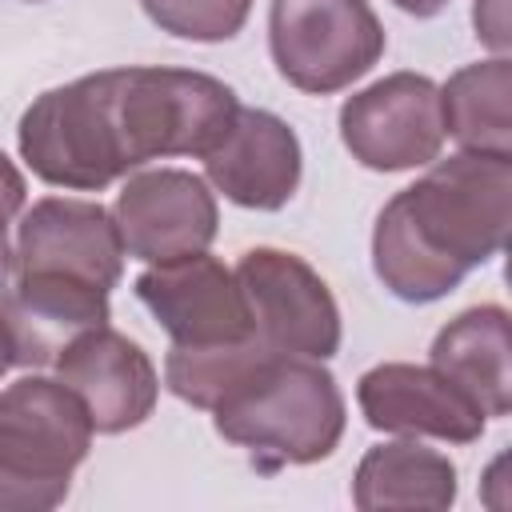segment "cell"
<instances>
[{
	"label": "cell",
	"mask_w": 512,
	"mask_h": 512,
	"mask_svg": "<svg viewBox=\"0 0 512 512\" xmlns=\"http://www.w3.org/2000/svg\"><path fill=\"white\" fill-rule=\"evenodd\" d=\"M216 432L252 452L264 472L328 460L344 436L336 376L308 356L260 352L208 408Z\"/></svg>",
	"instance_id": "obj_4"
},
{
	"label": "cell",
	"mask_w": 512,
	"mask_h": 512,
	"mask_svg": "<svg viewBox=\"0 0 512 512\" xmlns=\"http://www.w3.org/2000/svg\"><path fill=\"white\" fill-rule=\"evenodd\" d=\"M236 112V92L208 72L104 68L40 92L20 116L16 148L44 184L100 192L148 160H204Z\"/></svg>",
	"instance_id": "obj_1"
},
{
	"label": "cell",
	"mask_w": 512,
	"mask_h": 512,
	"mask_svg": "<svg viewBox=\"0 0 512 512\" xmlns=\"http://www.w3.org/2000/svg\"><path fill=\"white\" fill-rule=\"evenodd\" d=\"M84 400L48 376L0 392V512H48L68 500L72 472L92 448Z\"/></svg>",
	"instance_id": "obj_5"
},
{
	"label": "cell",
	"mask_w": 512,
	"mask_h": 512,
	"mask_svg": "<svg viewBox=\"0 0 512 512\" xmlns=\"http://www.w3.org/2000/svg\"><path fill=\"white\" fill-rule=\"evenodd\" d=\"M252 336L268 352L328 360L340 348V308L320 272L284 248H248L236 264Z\"/></svg>",
	"instance_id": "obj_7"
},
{
	"label": "cell",
	"mask_w": 512,
	"mask_h": 512,
	"mask_svg": "<svg viewBox=\"0 0 512 512\" xmlns=\"http://www.w3.org/2000/svg\"><path fill=\"white\" fill-rule=\"evenodd\" d=\"M444 132L460 152L512 156V60L492 56L464 64L440 88Z\"/></svg>",
	"instance_id": "obj_16"
},
{
	"label": "cell",
	"mask_w": 512,
	"mask_h": 512,
	"mask_svg": "<svg viewBox=\"0 0 512 512\" xmlns=\"http://www.w3.org/2000/svg\"><path fill=\"white\" fill-rule=\"evenodd\" d=\"M124 256L144 264H168L192 252H208L216 240V196L204 176L184 168L132 172L112 208Z\"/></svg>",
	"instance_id": "obj_10"
},
{
	"label": "cell",
	"mask_w": 512,
	"mask_h": 512,
	"mask_svg": "<svg viewBox=\"0 0 512 512\" xmlns=\"http://www.w3.org/2000/svg\"><path fill=\"white\" fill-rule=\"evenodd\" d=\"M120 276L124 244L104 204L76 196L36 200L20 216L12 276L0 292V324L16 364H52L72 336L108 324Z\"/></svg>",
	"instance_id": "obj_3"
},
{
	"label": "cell",
	"mask_w": 512,
	"mask_h": 512,
	"mask_svg": "<svg viewBox=\"0 0 512 512\" xmlns=\"http://www.w3.org/2000/svg\"><path fill=\"white\" fill-rule=\"evenodd\" d=\"M472 24H476V40L484 48H492L496 56H508V0H476L472 4Z\"/></svg>",
	"instance_id": "obj_19"
},
{
	"label": "cell",
	"mask_w": 512,
	"mask_h": 512,
	"mask_svg": "<svg viewBox=\"0 0 512 512\" xmlns=\"http://www.w3.org/2000/svg\"><path fill=\"white\" fill-rule=\"evenodd\" d=\"M8 368H16V356H12V344H8V332H4V324H0V376H4Z\"/></svg>",
	"instance_id": "obj_21"
},
{
	"label": "cell",
	"mask_w": 512,
	"mask_h": 512,
	"mask_svg": "<svg viewBox=\"0 0 512 512\" xmlns=\"http://www.w3.org/2000/svg\"><path fill=\"white\" fill-rule=\"evenodd\" d=\"M356 404L376 432L472 444L484 436V408L432 364H376L356 380Z\"/></svg>",
	"instance_id": "obj_11"
},
{
	"label": "cell",
	"mask_w": 512,
	"mask_h": 512,
	"mask_svg": "<svg viewBox=\"0 0 512 512\" xmlns=\"http://www.w3.org/2000/svg\"><path fill=\"white\" fill-rule=\"evenodd\" d=\"M304 172L296 132L264 108H240L228 136L204 156V176L224 200L256 212H280Z\"/></svg>",
	"instance_id": "obj_13"
},
{
	"label": "cell",
	"mask_w": 512,
	"mask_h": 512,
	"mask_svg": "<svg viewBox=\"0 0 512 512\" xmlns=\"http://www.w3.org/2000/svg\"><path fill=\"white\" fill-rule=\"evenodd\" d=\"M140 8L168 36L220 44L248 24L252 0H140Z\"/></svg>",
	"instance_id": "obj_17"
},
{
	"label": "cell",
	"mask_w": 512,
	"mask_h": 512,
	"mask_svg": "<svg viewBox=\"0 0 512 512\" xmlns=\"http://www.w3.org/2000/svg\"><path fill=\"white\" fill-rule=\"evenodd\" d=\"M52 364H56V380H64L84 400L92 428L104 436L140 428L156 408L160 396L156 364L136 340H128L108 324L72 336Z\"/></svg>",
	"instance_id": "obj_12"
},
{
	"label": "cell",
	"mask_w": 512,
	"mask_h": 512,
	"mask_svg": "<svg viewBox=\"0 0 512 512\" xmlns=\"http://www.w3.org/2000/svg\"><path fill=\"white\" fill-rule=\"evenodd\" d=\"M432 368H440L456 388H464L484 416H508L512 408V328L500 304H480L448 320L432 348Z\"/></svg>",
	"instance_id": "obj_14"
},
{
	"label": "cell",
	"mask_w": 512,
	"mask_h": 512,
	"mask_svg": "<svg viewBox=\"0 0 512 512\" xmlns=\"http://www.w3.org/2000/svg\"><path fill=\"white\" fill-rule=\"evenodd\" d=\"M340 140L372 172H408L440 156L444 108L440 88L420 72H392L340 104Z\"/></svg>",
	"instance_id": "obj_8"
},
{
	"label": "cell",
	"mask_w": 512,
	"mask_h": 512,
	"mask_svg": "<svg viewBox=\"0 0 512 512\" xmlns=\"http://www.w3.org/2000/svg\"><path fill=\"white\" fill-rule=\"evenodd\" d=\"M136 296L176 348H224L256 340L236 272L208 252L148 264V272L136 276Z\"/></svg>",
	"instance_id": "obj_9"
},
{
	"label": "cell",
	"mask_w": 512,
	"mask_h": 512,
	"mask_svg": "<svg viewBox=\"0 0 512 512\" xmlns=\"http://www.w3.org/2000/svg\"><path fill=\"white\" fill-rule=\"evenodd\" d=\"M24 200H28V184L20 176V168L0 152V292L8 288V276H12V220L24 212Z\"/></svg>",
	"instance_id": "obj_18"
},
{
	"label": "cell",
	"mask_w": 512,
	"mask_h": 512,
	"mask_svg": "<svg viewBox=\"0 0 512 512\" xmlns=\"http://www.w3.org/2000/svg\"><path fill=\"white\" fill-rule=\"evenodd\" d=\"M392 4H396L400 12H408V16H420V20H424V16H436V12H444L452 0H392Z\"/></svg>",
	"instance_id": "obj_20"
},
{
	"label": "cell",
	"mask_w": 512,
	"mask_h": 512,
	"mask_svg": "<svg viewBox=\"0 0 512 512\" xmlns=\"http://www.w3.org/2000/svg\"><path fill=\"white\" fill-rule=\"evenodd\" d=\"M352 504L360 512H384V508H452L456 504V464L436 452L408 440L376 444L364 452L352 476Z\"/></svg>",
	"instance_id": "obj_15"
},
{
	"label": "cell",
	"mask_w": 512,
	"mask_h": 512,
	"mask_svg": "<svg viewBox=\"0 0 512 512\" xmlns=\"http://www.w3.org/2000/svg\"><path fill=\"white\" fill-rule=\"evenodd\" d=\"M512 220V156L456 152L400 188L372 228V272L404 304L444 300L504 252Z\"/></svg>",
	"instance_id": "obj_2"
},
{
	"label": "cell",
	"mask_w": 512,
	"mask_h": 512,
	"mask_svg": "<svg viewBox=\"0 0 512 512\" xmlns=\"http://www.w3.org/2000/svg\"><path fill=\"white\" fill-rule=\"evenodd\" d=\"M388 36L368 0H272L268 52L276 72L312 96L356 84L384 56Z\"/></svg>",
	"instance_id": "obj_6"
}]
</instances>
